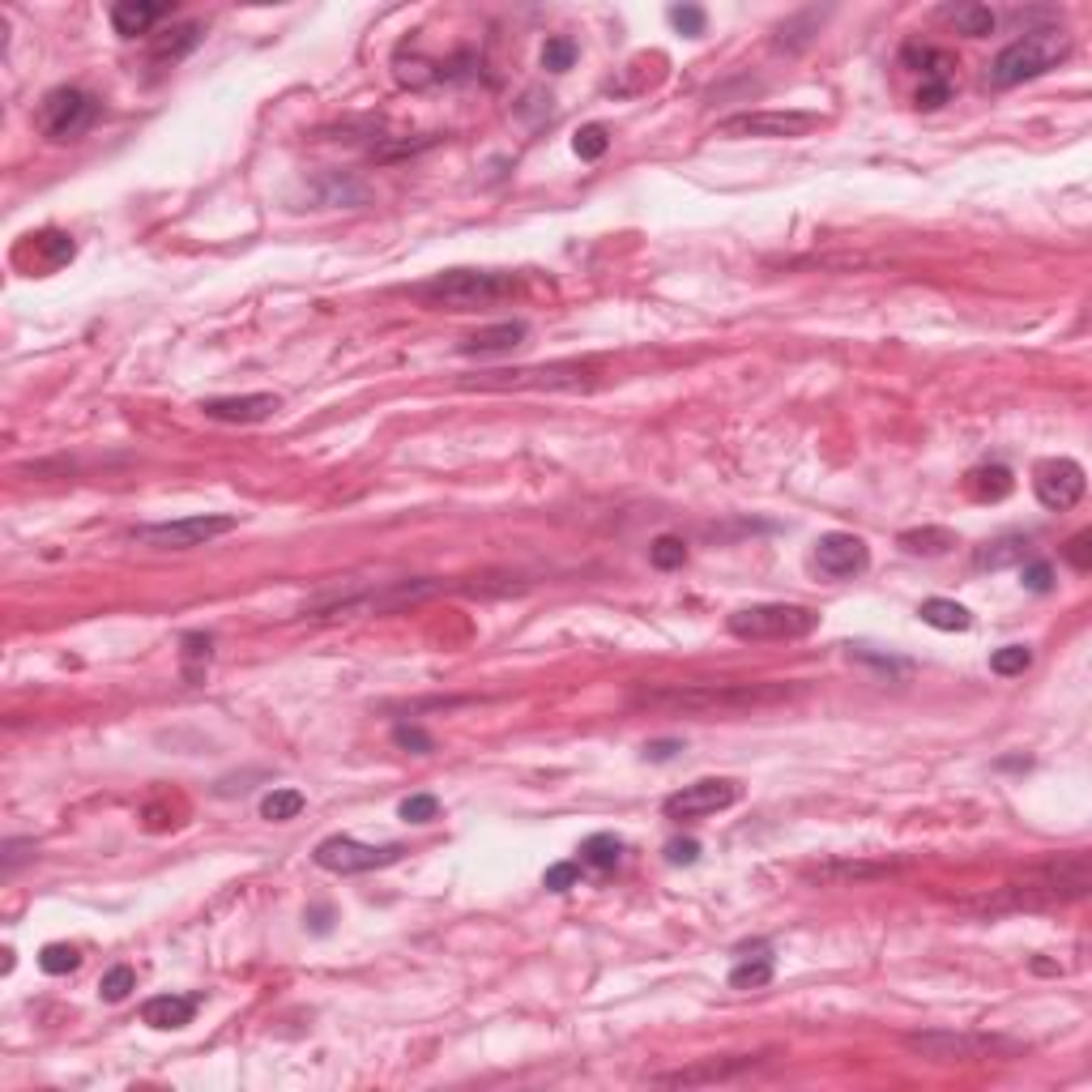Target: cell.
Listing matches in <instances>:
<instances>
[{
    "label": "cell",
    "mask_w": 1092,
    "mask_h": 1092,
    "mask_svg": "<svg viewBox=\"0 0 1092 1092\" xmlns=\"http://www.w3.org/2000/svg\"><path fill=\"white\" fill-rule=\"evenodd\" d=\"M1063 560H1067L1075 572H1092V533H1088V529H1079V533L1063 546Z\"/></svg>",
    "instance_id": "obj_41"
},
{
    "label": "cell",
    "mask_w": 1092,
    "mask_h": 1092,
    "mask_svg": "<svg viewBox=\"0 0 1092 1092\" xmlns=\"http://www.w3.org/2000/svg\"><path fill=\"white\" fill-rule=\"evenodd\" d=\"M542 884H546V892H568V888H577V884H581V863H555V867H546Z\"/></svg>",
    "instance_id": "obj_42"
},
{
    "label": "cell",
    "mask_w": 1092,
    "mask_h": 1092,
    "mask_svg": "<svg viewBox=\"0 0 1092 1092\" xmlns=\"http://www.w3.org/2000/svg\"><path fill=\"white\" fill-rule=\"evenodd\" d=\"M303 807H307V798H303L299 790H274V794L261 798V820H269V824H286V820H299Z\"/></svg>",
    "instance_id": "obj_28"
},
{
    "label": "cell",
    "mask_w": 1092,
    "mask_h": 1092,
    "mask_svg": "<svg viewBox=\"0 0 1092 1092\" xmlns=\"http://www.w3.org/2000/svg\"><path fill=\"white\" fill-rule=\"evenodd\" d=\"M901 60L922 73V82H926V77H952V68H956L948 52H939V47H917V43H909V47L901 52Z\"/></svg>",
    "instance_id": "obj_25"
},
{
    "label": "cell",
    "mask_w": 1092,
    "mask_h": 1092,
    "mask_svg": "<svg viewBox=\"0 0 1092 1092\" xmlns=\"http://www.w3.org/2000/svg\"><path fill=\"white\" fill-rule=\"evenodd\" d=\"M952 99V77H926L917 86V107L922 112H939Z\"/></svg>",
    "instance_id": "obj_37"
},
{
    "label": "cell",
    "mask_w": 1092,
    "mask_h": 1092,
    "mask_svg": "<svg viewBox=\"0 0 1092 1092\" xmlns=\"http://www.w3.org/2000/svg\"><path fill=\"white\" fill-rule=\"evenodd\" d=\"M77 965H82V952H77L73 944H47V948L39 952V969H43V973H52V977H64V973H73Z\"/></svg>",
    "instance_id": "obj_34"
},
{
    "label": "cell",
    "mask_w": 1092,
    "mask_h": 1092,
    "mask_svg": "<svg viewBox=\"0 0 1092 1092\" xmlns=\"http://www.w3.org/2000/svg\"><path fill=\"white\" fill-rule=\"evenodd\" d=\"M99 120V103L95 95L77 90V86H56L43 95L39 112H35V128L47 141H77L90 124Z\"/></svg>",
    "instance_id": "obj_7"
},
{
    "label": "cell",
    "mask_w": 1092,
    "mask_h": 1092,
    "mask_svg": "<svg viewBox=\"0 0 1092 1092\" xmlns=\"http://www.w3.org/2000/svg\"><path fill=\"white\" fill-rule=\"evenodd\" d=\"M764 1063L760 1054H734V1058H713V1063H700V1067H683V1071H662L653 1075V1084H670V1088H695V1084H722L747 1067Z\"/></svg>",
    "instance_id": "obj_16"
},
{
    "label": "cell",
    "mask_w": 1092,
    "mask_h": 1092,
    "mask_svg": "<svg viewBox=\"0 0 1092 1092\" xmlns=\"http://www.w3.org/2000/svg\"><path fill=\"white\" fill-rule=\"evenodd\" d=\"M393 743L398 747H406V751H414V755H427L436 743H431V734L427 730H419V726H398L393 730Z\"/></svg>",
    "instance_id": "obj_45"
},
{
    "label": "cell",
    "mask_w": 1092,
    "mask_h": 1092,
    "mask_svg": "<svg viewBox=\"0 0 1092 1092\" xmlns=\"http://www.w3.org/2000/svg\"><path fill=\"white\" fill-rule=\"evenodd\" d=\"M525 321H500V325H491V329H479V333H470L457 350L465 355V359H483V355H508V350H517L521 342H525Z\"/></svg>",
    "instance_id": "obj_18"
},
{
    "label": "cell",
    "mask_w": 1092,
    "mask_h": 1092,
    "mask_svg": "<svg viewBox=\"0 0 1092 1092\" xmlns=\"http://www.w3.org/2000/svg\"><path fill=\"white\" fill-rule=\"evenodd\" d=\"M1029 666H1033V649H1029V645H1003V649L990 653V670L1003 674V679H1016V674H1025Z\"/></svg>",
    "instance_id": "obj_32"
},
{
    "label": "cell",
    "mask_w": 1092,
    "mask_h": 1092,
    "mask_svg": "<svg viewBox=\"0 0 1092 1092\" xmlns=\"http://www.w3.org/2000/svg\"><path fill=\"white\" fill-rule=\"evenodd\" d=\"M649 564H653L658 572H674V568H683V564H687V542L674 538V533L653 538V542H649Z\"/></svg>",
    "instance_id": "obj_31"
},
{
    "label": "cell",
    "mask_w": 1092,
    "mask_h": 1092,
    "mask_svg": "<svg viewBox=\"0 0 1092 1092\" xmlns=\"http://www.w3.org/2000/svg\"><path fill=\"white\" fill-rule=\"evenodd\" d=\"M282 410V398L274 393H244V398H209L201 402V414L214 423H265Z\"/></svg>",
    "instance_id": "obj_15"
},
{
    "label": "cell",
    "mask_w": 1092,
    "mask_h": 1092,
    "mask_svg": "<svg viewBox=\"0 0 1092 1092\" xmlns=\"http://www.w3.org/2000/svg\"><path fill=\"white\" fill-rule=\"evenodd\" d=\"M786 695H790L786 683H683V687L636 691V705L683 709V713H700V717H730V713L776 705Z\"/></svg>",
    "instance_id": "obj_2"
},
{
    "label": "cell",
    "mask_w": 1092,
    "mask_h": 1092,
    "mask_svg": "<svg viewBox=\"0 0 1092 1092\" xmlns=\"http://www.w3.org/2000/svg\"><path fill=\"white\" fill-rule=\"evenodd\" d=\"M589 367L581 363H555V367H525V371H491L479 380L483 388H581Z\"/></svg>",
    "instance_id": "obj_14"
},
{
    "label": "cell",
    "mask_w": 1092,
    "mask_h": 1092,
    "mask_svg": "<svg viewBox=\"0 0 1092 1092\" xmlns=\"http://www.w3.org/2000/svg\"><path fill=\"white\" fill-rule=\"evenodd\" d=\"M666 863H670V867H695V863H700V841L674 836V841L666 845Z\"/></svg>",
    "instance_id": "obj_43"
},
{
    "label": "cell",
    "mask_w": 1092,
    "mask_h": 1092,
    "mask_svg": "<svg viewBox=\"0 0 1092 1092\" xmlns=\"http://www.w3.org/2000/svg\"><path fill=\"white\" fill-rule=\"evenodd\" d=\"M1088 491V479H1084V465L1071 461V457H1054V461H1042L1037 474H1033V496L1042 508L1050 512H1067L1084 500Z\"/></svg>",
    "instance_id": "obj_10"
},
{
    "label": "cell",
    "mask_w": 1092,
    "mask_h": 1092,
    "mask_svg": "<svg viewBox=\"0 0 1092 1092\" xmlns=\"http://www.w3.org/2000/svg\"><path fill=\"white\" fill-rule=\"evenodd\" d=\"M734 803H739V782H730V776H705V782H691L679 794H670L662 803V811L670 820H705Z\"/></svg>",
    "instance_id": "obj_11"
},
{
    "label": "cell",
    "mask_w": 1092,
    "mask_h": 1092,
    "mask_svg": "<svg viewBox=\"0 0 1092 1092\" xmlns=\"http://www.w3.org/2000/svg\"><path fill=\"white\" fill-rule=\"evenodd\" d=\"M948 18H952V26H956L960 35H969V39H986V35H994V26H998V14H994L990 5H960V9H948Z\"/></svg>",
    "instance_id": "obj_26"
},
{
    "label": "cell",
    "mask_w": 1092,
    "mask_h": 1092,
    "mask_svg": "<svg viewBox=\"0 0 1092 1092\" xmlns=\"http://www.w3.org/2000/svg\"><path fill=\"white\" fill-rule=\"evenodd\" d=\"M197 43H201V26L188 22V26H176V31H167V35L154 39L149 56H154V60H180V56H188Z\"/></svg>",
    "instance_id": "obj_27"
},
{
    "label": "cell",
    "mask_w": 1092,
    "mask_h": 1092,
    "mask_svg": "<svg viewBox=\"0 0 1092 1092\" xmlns=\"http://www.w3.org/2000/svg\"><path fill=\"white\" fill-rule=\"evenodd\" d=\"M730 636L734 641H803L820 628V614L807 610V606H790V602H760V606H747V610H734L730 614Z\"/></svg>",
    "instance_id": "obj_5"
},
{
    "label": "cell",
    "mask_w": 1092,
    "mask_h": 1092,
    "mask_svg": "<svg viewBox=\"0 0 1092 1092\" xmlns=\"http://www.w3.org/2000/svg\"><path fill=\"white\" fill-rule=\"evenodd\" d=\"M133 990H137V973H133L128 965H116V969H107V973H103V982H99V998H103V1003H124Z\"/></svg>",
    "instance_id": "obj_36"
},
{
    "label": "cell",
    "mask_w": 1092,
    "mask_h": 1092,
    "mask_svg": "<svg viewBox=\"0 0 1092 1092\" xmlns=\"http://www.w3.org/2000/svg\"><path fill=\"white\" fill-rule=\"evenodd\" d=\"M577 56H581L577 39L555 35V39H546V47H542V68H546V73H568V68L577 64Z\"/></svg>",
    "instance_id": "obj_33"
},
{
    "label": "cell",
    "mask_w": 1092,
    "mask_h": 1092,
    "mask_svg": "<svg viewBox=\"0 0 1092 1092\" xmlns=\"http://www.w3.org/2000/svg\"><path fill=\"white\" fill-rule=\"evenodd\" d=\"M171 9L167 5H154V0H120V5H112V26H116V35H124V39H137V35H145L159 18H167Z\"/></svg>",
    "instance_id": "obj_19"
},
{
    "label": "cell",
    "mask_w": 1092,
    "mask_h": 1092,
    "mask_svg": "<svg viewBox=\"0 0 1092 1092\" xmlns=\"http://www.w3.org/2000/svg\"><path fill=\"white\" fill-rule=\"evenodd\" d=\"M820 128L815 112H743L717 124V137L743 141V137H807Z\"/></svg>",
    "instance_id": "obj_12"
},
{
    "label": "cell",
    "mask_w": 1092,
    "mask_h": 1092,
    "mask_svg": "<svg viewBox=\"0 0 1092 1092\" xmlns=\"http://www.w3.org/2000/svg\"><path fill=\"white\" fill-rule=\"evenodd\" d=\"M26 248H35L39 257H43V269H56V265H64V261H73V240L68 236H60V230H39V236H31V244Z\"/></svg>",
    "instance_id": "obj_30"
},
{
    "label": "cell",
    "mask_w": 1092,
    "mask_h": 1092,
    "mask_svg": "<svg viewBox=\"0 0 1092 1092\" xmlns=\"http://www.w3.org/2000/svg\"><path fill=\"white\" fill-rule=\"evenodd\" d=\"M674 751H679V743H674V739H662V743H649V747H645V760L666 764V760H674Z\"/></svg>",
    "instance_id": "obj_46"
},
{
    "label": "cell",
    "mask_w": 1092,
    "mask_h": 1092,
    "mask_svg": "<svg viewBox=\"0 0 1092 1092\" xmlns=\"http://www.w3.org/2000/svg\"><path fill=\"white\" fill-rule=\"evenodd\" d=\"M917 614H922L926 628H939V632H969V628H973L969 606H960V602H952V598H926V602L917 606Z\"/></svg>",
    "instance_id": "obj_21"
},
{
    "label": "cell",
    "mask_w": 1092,
    "mask_h": 1092,
    "mask_svg": "<svg viewBox=\"0 0 1092 1092\" xmlns=\"http://www.w3.org/2000/svg\"><path fill=\"white\" fill-rule=\"evenodd\" d=\"M201 998L197 994H154L141 1003V1025L159 1029V1033H176L184 1025H193Z\"/></svg>",
    "instance_id": "obj_17"
},
{
    "label": "cell",
    "mask_w": 1092,
    "mask_h": 1092,
    "mask_svg": "<svg viewBox=\"0 0 1092 1092\" xmlns=\"http://www.w3.org/2000/svg\"><path fill=\"white\" fill-rule=\"evenodd\" d=\"M402 853H406L402 845H367V841L338 832L311 849V863L329 875H363V871H384V867L402 863Z\"/></svg>",
    "instance_id": "obj_9"
},
{
    "label": "cell",
    "mask_w": 1092,
    "mask_h": 1092,
    "mask_svg": "<svg viewBox=\"0 0 1092 1092\" xmlns=\"http://www.w3.org/2000/svg\"><path fill=\"white\" fill-rule=\"evenodd\" d=\"M1020 585H1025V589H1033V593H1050V589H1054V568H1050V564H1042V560H1033V564H1025V572H1020Z\"/></svg>",
    "instance_id": "obj_44"
},
{
    "label": "cell",
    "mask_w": 1092,
    "mask_h": 1092,
    "mask_svg": "<svg viewBox=\"0 0 1092 1092\" xmlns=\"http://www.w3.org/2000/svg\"><path fill=\"white\" fill-rule=\"evenodd\" d=\"M1067 56H1071V35H1067V31H1058V26L1025 31L1020 39H1011V43L990 60L986 86L1011 90V86L1037 82V77H1046L1050 68H1058Z\"/></svg>",
    "instance_id": "obj_4"
},
{
    "label": "cell",
    "mask_w": 1092,
    "mask_h": 1092,
    "mask_svg": "<svg viewBox=\"0 0 1092 1092\" xmlns=\"http://www.w3.org/2000/svg\"><path fill=\"white\" fill-rule=\"evenodd\" d=\"M905 1050H913L917 1058H930V1063H990V1058H1016L1025 1046L1007 1042V1037H990V1033L934 1029V1033H909Z\"/></svg>",
    "instance_id": "obj_6"
},
{
    "label": "cell",
    "mask_w": 1092,
    "mask_h": 1092,
    "mask_svg": "<svg viewBox=\"0 0 1092 1092\" xmlns=\"http://www.w3.org/2000/svg\"><path fill=\"white\" fill-rule=\"evenodd\" d=\"M666 18H670L674 31H683V35H691V39H695V35H705V22H709L700 5H670Z\"/></svg>",
    "instance_id": "obj_40"
},
{
    "label": "cell",
    "mask_w": 1092,
    "mask_h": 1092,
    "mask_svg": "<svg viewBox=\"0 0 1092 1092\" xmlns=\"http://www.w3.org/2000/svg\"><path fill=\"white\" fill-rule=\"evenodd\" d=\"M517 295H521V278L504 274V269H444V274L427 278L423 286H414V299H423L427 307H444V311H483V307H500Z\"/></svg>",
    "instance_id": "obj_3"
},
{
    "label": "cell",
    "mask_w": 1092,
    "mask_h": 1092,
    "mask_svg": "<svg viewBox=\"0 0 1092 1092\" xmlns=\"http://www.w3.org/2000/svg\"><path fill=\"white\" fill-rule=\"evenodd\" d=\"M768 982H772V956H768V952L747 956V960H739V965L730 969V986H734V990H760V986H768Z\"/></svg>",
    "instance_id": "obj_29"
},
{
    "label": "cell",
    "mask_w": 1092,
    "mask_h": 1092,
    "mask_svg": "<svg viewBox=\"0 0 1092 1092\" xmlns=\"http://www.w3.org/2000/svg\"><path fill=\"white\" fill-rule=\"evenodd\" d=\"M623 857V841L614 832H593L581 841V867L589 871H614Z\"/></svg>",
    "instance_id": "obj_23"
},
{
    "label": "cell",
    "mask_w": 1092,
    "mask_h": 1092,
    "mask_svg": "<svg viewBox=\"0 0 1092 1092\" xmlns=\"http://www.w3.org/2000/svg\"><path fill=\"white\" fill-rule=\"evenodd\" d=\"M1011 564H1029V538H1020V533H1007V538H994V542H986L982 551L973 555V568H990V572H998V568H1011Z\"/></svg>",
    "instance_id": "obj_20"
},
{
    "label": "cell",
    "mask_w": 1092,
    "mask_h": 1092,
    "mask_svg": "<svg viewBox=\"0 0 1092 1092\" xmlns=\"http://www.w3.org/2000/svg\"><path fill=\"white\" fill-rule=\"evenodd\" d=\"M1011 487H1016V479H1011L1007 465H977V470L969 474V496L982 500V504L1011 496Z\"/></svg>",
    "instance_id": "obj_24"
},
{
    "label": "cell",
    "mask_w": 1092,
    "mask_h": 1092,
    "mask_svg": "<svg viewBox=\"0 0 1092 1092\" xmlns=\"http://www.w3.org/2000/svg\"><path fill=\"white\" fill-rule=\"evenodd\" d=\"M867 564H871V551H867V542L857 533L832 529V533H824L815 542V568L824 577H832V581H849L857 572H867Z\"/></svg>",
    "instance_id": "obj_13"
},
{
    "label": "cell",
    "mask_w": 1092,
    "mask_h": 1092,
    "mask_svg": "<svg viewBox=\"0 0 1092 1092\" xmlns=\"http://www.w3.org/2000/svg\"><path fill=\"white\" fill-rule=\"evenodd\" d=\"M209 658H214V641L209 636H201V632L184 636V670H188V679H197V670L209 666Z\"/></svg>",
    "instance_id": "obj_39"
},
{
    "label": "cell",
    "mask_w": 1092,
    "mask_h": 1092,
    "mask_svg": "<svg viewBox=\"0 0 1092 1092\" xmlns=\"http://www.w3.org/2000/svg\"><path fill=\"white\" fill-rule=\"evenodd\" d=\"M1092 888V875H1088V853H1063V857H1050L1046 867H1033L1025 879H1011L1003 888H994L990 896L982 901H969L960 905L965 913H977V917H998V913H1020V909H1058V905H1071V901H1084Z\"/></svg>",
    "instance_id": "obj_1"
},
{
    "label": "cell",
    "mask_w": 1092,
    "mask_h": 1092,
    "mask_svg": "<svg viewBox=\"0 0 1092 1092\" xmlns=\"http://www.w3.org/2000/svg\"><path fill=\"white\" fill-rule=\"evenodd\" d=\"M572 149H577V159H585V163L602 159V154L610 149V133H606V124H585V128H577Z\"/></svg>",
    "instance_id": "obj_35"
},
{
    "label": "cell",
    "mask_w": 1092,
    "mask_h": 1092,
    "mask_svg": "<svg viewBox=\"0 0 1092 1092\" xmlns=\"http://www.w3.org/2000/svg\"><path fill=\"white\" fill-rule=\"evenodd\" d=\"M398 815H402L406 824H431V820L440 815V798H436V794H410V798L398 807Z\"/></svg>",
    "instance_id": "obj_38"
},
{
    "label": "cell",
    "mask_w": 1092,
    "mask_h": 1092,
    "mask_svg": "<svg viewBox=\"0 0 1092 1092\" xmlns=\"http://www.w3.org/2000/svg\"><path fill=\"white\" fill-rule=\"evenodd\" d=\"M230 529H240L236 517H218V512H197V517H180V521H159V525H141L133 529V542L154 546V551H193L214 538H226Z\"/></svg>",
    "instance_id": "obj_8"
},
{
    "label": "cell",
    "mask_w": 1092,
    "mask_h": 1092,
    "mask_svg": "<svg viewBox=\"0 0 1092 1092\" xmlns=\"http://www.w3.org/2000/svg\"><path fill=\"white\" fill-rule=\"evenodd\" d=\"M896 542L905 555H948L956 546V533L944 525H926V529H905Z\"/></svg>",
    "instance_id": "obj_22"
}]
</instances>
